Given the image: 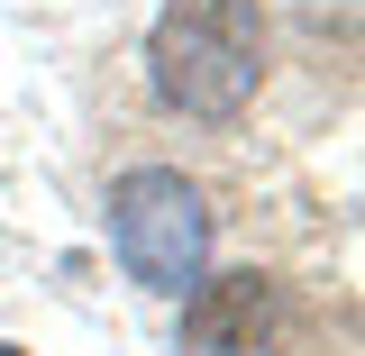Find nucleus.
Here are the masks:
<instances>
[{
    "label": "nucleus",
    "mask_w": 365,
    "mask_h": 356,
    "mask_svg": "<svg viewBox=\"0 0 365 356\" xmlns=\"http://www.w3.org/2000/svg\"><path fill=\"white\" fill-rule=\"evenodd\" d=\"M146 73L182 119H237L265 91V9L256 0H165Z\"/></svg>",
    "instance_id": "nucleus-1"
},
{
    "label": "nucleus",
    "mask_w": 365,
    "mask_h": 356,
    "mask_svg": "<svg viewBox=\"0 0 365 356\" xmlns=\"http://www.w3.org/2000/svg\"><path fill=\"white\" fill-rule=\"evenodd\" d=\"M110 247L137 293H192L210 274V201L201 183H182L174 165H137L110 183Z\"/></svg>",
    "instance_id": "nucleus-2"
},
{
    "label": "nucleus",
    "mask_w": 365,
    "mask_h": 356,
    "mask_svg": "<svg viewBox=\"0 0 365 356\" xmlns=\"http://www.w3.org/2000/svg\"><path fill=\"white\" fill-rule=\"evenodd\" d=\"M292 347V293L274 274H201L182 302V356H283Z\"/></svg>",
    "instance_id": "nucleus-3"
},
{
    "label": "nucleus",
    "mask_w": 365,
    "mask_h": 356,
    "mask_svg": "<svg viewBox=\"0 0 365 356\" xmlns=\"http://www.w3.org/2000/svg\"><path fill=\"white\" fill-rule=\"evenodd\" d=\"M0 356H19V347H0Z\"/></svg>",
    "instance_id": "nucleus-4"
}]
</instances>
